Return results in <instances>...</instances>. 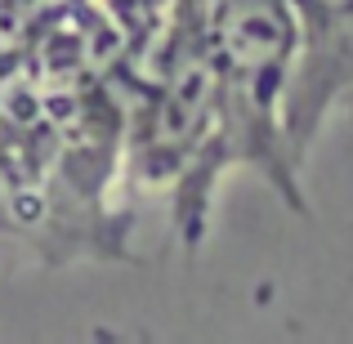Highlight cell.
Returning a JSON list of instances; mask_svg holds the SVG:
<instances>
[{"label": "cell", "instance_id": "cell-1", "mask_svg": "<svg viewBox=\"0 0 353 344\" xmlns=\"http://www.w3.org/2000/svg\"><path fill=\"white\" fill-rule=\"evenodd\" d=\"M206 50L219 85V165H255L300 201V165L286 148L282 94L295 63L291 0H206Z\"/></svg>", "mask_w": 353, "mask_h": 344}, {"label": "cell", "instance_id": "cell-2", "mask_svg": "<svg viewBox=\"0 0 353 344\" xmlns=\"http://www.w3.org/2000/svg\"><path fill=\"white\" fill-rule=\"evenodd\" d=\"M295 63L282 94V130L295 165L322 121L353 94V0H291Z\"/></svg>", "mask_w": 353, "mask_h": 344}, {"label": "cell", "instance_id": "cell-3", "mask_svg": "<svg viewBox=\"0 0 353 344\" xmlns=\"http://www.w3.org/2000/svg\"><path fill=\"white\" fill-rule=\"evenodd\" d=\"M14 206H18V165L0 156V232H14Z\"/></svg>", "mask_w": 353, "mask_h": 344}]
</instances>
